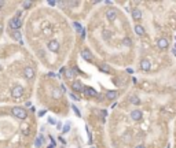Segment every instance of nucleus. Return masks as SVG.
<instances>
[{"label":"nucleus","instance_id":"2f4dec72","mask_svg":"<svg viewBox=\"0 0 176 148\" xmlns=\"http://www.w3.org/2000/svg\"><path fill=\"white\" fill-rule=\"evenodd\" d=\"M4 4H6V1H3V0H0V7H1V6H4Z\"/></svg>","mask_w":176,"mask_h":148},{"label":"nucleus","instance_id":"72a5a7b5","mask_svg":"<svg viewBox=\"0 0 176 148\" xmlns=\"http://www.w3.org/2000/svg\"><path fill=\"white\" fill-rule=\"evenodd\" d=\"M136 148H146V147H145V145H138Z\"/></svg>","mask_w":176,"mask_h":148},{"label":"nucleus","instance_id":"f3484780","mask_svg":"<svg viewBox=\"0 0 176 148\" xmlns=\"http://www.w3.org/2000/svg\"><path fill=\"white\" fill-rule=\"evenodd\" d=\"M130 101L132 103V104H135V106L140 104V99H139L138 96H131V97H130Z\"/></svg>","mask_w":176,"mask_h":148},{"label":"nucleus","instance_id":"1a4fd4ad","mask_svg":"<svg viewBox=\"0 0 176 148\" xmlns=\"http://www.w3.org/2000/svg\"><path fill=\"white\" fill-rule=\"evenodd\" d=\"M150 67H151V63L149 59H142V62H140V69L143 71H149L150 70Z\"/></svg>","mask_w":176,"mask_h":148},{"label":"nucleus","instance_id":"c85d7f7f","mask_svg":"<svg viewBox=\"0 0 176 148\" xmlns=\"http://www.w3.org/2000/svg\"><path fill=\"white\" fill-rule=\"evenodd\" d=\"M59 141L62 143V145H65L66 144V141H65V139H62V137H59Z\"/></svg>","mask_w":176,"mask_h":148},{"label":"nucleus","instance_id":"5701e85b","mask_svg":"<svg viewBox=\"0 0 176 148\" xmlns=\"http://www.w3.org/2000/svg\"><path fill=\"white\" fill-rule=\"evenodd\" d=\"M61 95H62V92L59 91V89H55V91H54V97H55V99H59Z\"/></svg>","mask_w":176,"mask_h":148},{"label":"nucleus","instance_id":"dca6fc26","mask_svg":"<svg viewBox=\"0 0 176 148\" xmlns=\"http://www.w3.org/2000/svg\"><path fill=\"white\" fill-rule=\"evenodd\" d=\"M133 30H135V33H136L138 36H145V29H143V26H140V25H136Z\"/></svg>","mask_w":176,"mask_h":148},{"label":"nucleus","instance_id":"f03ea898","mask_svg":"<svg viewBox=\"0 0 176 148\" xmlns=\"http://www.w3.org/2000/svg\"><path fill=\"white\" fill-rule=\"evenodd\" d=\"M8 26H10V29H11V30H18V29L22 26V21L19 19V16H14V18L10 21Z\"/></svg>","mask_w":176,"mask_h":148},{"label":"nucleus","instance_id":"4be33fe9","mask_svg":"<svg viewBox=\"0 0 176 148\" xmlns=\"http://www.w3.org/2000/svg\"><path fill=\"white\" fill-rule=\"evenodd\" d=\"M73 26L77 29V32H78V33H83V32H84V29L80 26V24H77V22H74V24H73Z\"/></svg>","mask_w":176,"mask_h":148},{"label":"nucleus","instance_id":"4468645a","mask_svg":"<svg viewBox=\"0 0 176 148\" xmlns=\"http://www.w3.org/2000/svg\"><path fill=\"white\" fill-rule=\"evenodd\" d=\"M117 96H118V92H117V91H107L106 92V97L109 100H114Z\"/></svg>","mask_w":176,"mask_h":148},{"label":"nucleus","instance_id":"cd10ccee","mask_svg":"<svg viewBox=\"0 0 176 148\" xmlns=\"http://www.w3.org/2000/svg\"><path fill=\"white\" fill-rule=\"evenodd\" d=\"M69 96L72 97V100H78V99H80V97H77L76 95H74V93H72V92L69 93Z\"/></svg>","mask_w":176,"mask_h":148},{"label":"nucleus","instance_id":"473e14b6","mask_svg":"<svg viewBox=\"0 0 176 148\" xmlns=\"http://www.w3.org/2000/svg\"><path fill=\"white\" fill-rule=\"evenodd\" d=\"M172 52H173V55L176 56V48H173V49H172Z\"/></svg>","mask_w":176,"mask_h":148},{"label":"nucleus","instance_id":"c9c22d12","mask_svg":"<svg viewBox=\"0 0 176 148\" xmlns=\"http://www.w3.org/2000/svg\"><path fill=\"white\" fill-rule=\"evenodd\" d=\"M0 70H1V66H0Z\"/></svg>","mask_w":176,"mask_h":148},{"label":"nucleus","instance_id":"393cba45","mask_svg":"<svg viewBox=\"0 0 176 148\" xmlns=\"http://www.w3.org/2000/svg\"><path fill=\"white\" fill-rule=\"evenodd\" d=\"M72 109H73V111H74V114H76L77 117H81V114H80V111H78V109H77V107H76V106H74V104L72 106Z\"/></svg>","mask_w":176,"mask_h":148},{"label":"nucleus","instance_id":"aec40b11","mask_svg":"<svg viewBox=\"0 0 176 148\" xmlns=\"http://www.w3.org/2000/svg\"><path fill=\"white\" fill-rule=\"evenodd\" d=\"M99 69H100V70H102V71H105V73H107V74L110 73V67H109L107 64H100V66H99Z\"/></svg>","mask_w":176,"mask_h":148},{"label":"nucleus","instance_id":"9d476101","mask_svg":"<svg viewBox=\"0 0 176 148\" xmlns=\"http://www.w3.org/2000/svg\"><path fill=\"white\" fill-rule=\"evenodd\" d=\"M168 45H169V43L167 39H158V41H157V47L160 48V49H167Z\"/></svg>","mask_w":176,"mask_h":148},{"label":"nucleus","instance_id":"0eeeda50","mask_svg":"<svg viewBox=\"0 0 176 148\" xmlns=\"http://www.w3.org/2000/svg\"><path fill=\"white\" fill-rule=\"evenodd\" d=\"M142 117H143V114H142L140 110H133L131 112V119H133V121H140Z\"/></svg>","mask_w":176,"mask_h":148},{"label":"nucleus","instance_id":"7c9ffc66","mask_svg":"<svg viewBox=\"0 0 176 148\" xmlns=\"http://www.w3.org/2000/svg\"><path fill=\"white\" fill-rule=\"evenodd\" d=\"M48 4H50V6H55V4H56V1H48Z\"/></svg>","mask_w":176,"mask_h":148},{"label":"nucleus","instance_id":"423d86ee","mask_svg":"<svg viewBox=\"0 0 176 148\" xmlns=\"http://www.w3.org/2000/svg\"><path fill=\"white\" fill-rule=\"evenodd\" d=\"M47 47H48L50 51H52V52H58V49H59V43H58L56 40H51V41L47 43Z\"/></svg>","mask_w":176,"mask_h":148},{"label":"nucleus","instance_id":"39448f33","mask_svg":"<svg viewBox=\"0 0 176 148\" xmlns=\"http://www.w3.org/2000/svg\"><path fill=\"white\" fill-rule=\"evenodd\" d=\"M23 77L26 78V80H32V78L35 77V70H33V67L26 66V67L23 69Z\"/></svg>","mask_w":176,"mask_h":148},{"label":"nucleus","instance_id":"f257e3e1","mask_svg":"<svg viewBox=\"0 0 176 148\" xmlns=\"http://www.w3.org/2000/svg\"><path fill=\"white\" fill-rule=\"evenodd\" d=\"M11 112H13V115L17 117L18 119H25V118L28 117L25 109H22V107H13V109H11Z\"/></svg>","mask_w":176,"mask_h":148},{"label":"nucleus","instance_id":"20e7f679","mask_svg":"<svg viewBox=\"0 0 176 148\" xmlns=\"http://www.w3.org/2000/svg\"><path fill=\"white\" fill-rule=\"evenodd\" d=\"M117 15H118V12H117L116 8H110V10H107L106 11V18H107V21H110V22L116 21Z\"/></svg>","mask_w":176,"mask_h":148},{"label":"nucleus","instance_id":"7ed1b4c3","mask_svg":"<svg viewBox=\"0 0 176 148\" xmlns=\"http://www.w3.org/2000/svg\"><path fill=\"white\" fill-rule=\"evenodd\" d=\"M22 95H23V86L15 85L13 88V91H11V97H14V99H21Z\"/></svg>","mask_w":176,"mask_h":148},{"label":"nucleus","instance_id":"9b49d317","mask_svg":"<svg viewBox=\"0 0 176 148\" xmlns=\"http://www.w3.org/2000/svg\"><path fill=\"white\" fill-rule=\"evenodd\" d=\"M132 18H133L135 21H140V18H142V11H140L138 7L132 8Z\"/></svg>","mask_w":176,"mask_h":148},{"label":"nucleus","instance_id":"f8f14e48","mask_svg":"<svg viewBox=\"0 0 176 148\" xmlns=\"http://www.w3.org/2000/svg\"><path fill=\"white\" fill-rule=\"evenodd\" d=\"M72 89L76 91V92H83V91H84V88H83V85H81L80 81H74V82L72 84Z\"/></svg>","mask_w":176,"mask_h":148},{"label":"nucleus","instance_id":"412c9836","mask_svg":"<svg viewBox=\"0 0 176 148\" xmlns=\"http://www.w3.org/2000/svg\"><path fill=\"white\" fill-rule=\"evenodd\" d=\"M65 77H66V78L74 77V73H73V70H66V71H65Z\"/></svg>","mask_w":176,"mask_h":148},{"label":"nucleus","instance_id":"c756f323","mask_svg":"<svg viewBox=\"0 0 176 148\" xmlns=\"http://www.w3.org/2000/svg\"><path fill=\"white\" fill-rule=\"evenodd\" d=\"M50 124L55 125V124H56V122H55V119H52V118H50Z\"/></svg>","mask_w":176,"mask_h":148},{"label":"nucleus","instance_id":"f704fd0d","mask_svg":"<svg viewBox=\"0 0 176 148\" xmlns=\"http://www.w3.org/2000/svg\"><path fill=\"white\" fill-rule=\"evenodd\" d=\"M1 29H3V26H1V25H0V32H1Z\"/></svg>","mask_w":176,"mask_h":148},{"label":"nucleus","instance_id":"a211bd4d","mask_svg":"<svg viewBox=\"0 0 176 148\" xmlns=\"http://www.w3.org/2000/svg\"><path fill=\"white\" fill-rule=\"evenodd\" d=\"M41 145H43V136H39L37 139H36V141H35V147L40 148Z\"/></svg>","mask_w":176,"mask_h":148},{"label":"nucleus","instance_id":"6ab92c4d","mask_svg":"<svg viewBox=\"0 0 176 148\" xmlns=\"http://www.w3.org/2000/svg\"><path fill=\"white\" fill-rule=\"evenodd\" d=\"M123 45H125V47H131V45H132V40H131V37H124Z\"/></svg>","mask_w":176,"mask_h":148},{"label":"nucleus","instance_id":"bb28decb","mask_svg":"<svg viewBox=\"0 0 176 148\" xmlns=\"http://www.w3.org/2000/svg\"><path fill=\"white\" fill-rule=\"evenodd\" d=\"M103 37H105L106 40L110 39V32H109V30H105V32H103Z\"/></svg>","mask_w":176,"mask_h":148},{"label":"nucleus","instance_id":"a878e982","mask_svg":"<svg viewBox=\"0 0 176 148\" xmlns=\"http://www.w3.org/2000/svg\"><path fill=\"white\" fill-rule=\"evenodd\" d=\"M69 130H70V124H66L65 126H63V130H62V132H63V133H68Z\"/></svg>","mask_w":176,"mask_h":148},{"label":"nucleus","instance_id":"ddd939ff","mask_svg":"<svg viewBox=\"0 0 176 148\" xmlns=\"http://www.w3.org/2000/svg\"><path fill=\"white\" fill-rule=\"evenodd\" d=\"M11 36L14 37L15 40H18V43L22 45L23 44V41H22V36H21V32L19 30H14V32H11Z\"/></svg>","mask_w":176,"mask_h":148},{"label":"nucleus","instance_id":"b1692460","mask_svg":"<svg viewBox=\"0 0 176 148\" xmlns=\"http://www.w3.org/2000/svg\"><path fill=\"white\" fill-rule=\"evenodd\" d=\"M31 6H32V1H22V7L25 8V10H28Z\"/></svg>","mask_w":176,"mask_h":148},{"label":"nucleus","instance_id":"2eb2a0df","mask_svg":"<svg viewBox=\"0 0 176 148\" xmlns=\"http://www.w3.org/2000/svg\"><path fill=\"white\" fill-rule=\"evenodd\" d=\"M84 93L87 95V96H91V97H94V96H98L96 91H95V89H92V88H84Z\"/></svg>","mask_w":176,"mask_h":148},{"label":"nucleus","instance_id":"6e6552de","mask_svg":"<svg viewBox=\"0 0 176 148\" xmlns=\"http://www.w3.org/2000/svg\"><path fill=\"white\" fill-rule=\"evenodd\" d=\"M81 58H83L84 61H87V62H92V61H94L92 54L88 51V49H83V51H81Z\"/></svg>","mask_w":176,"mask_h":148}]
</instances>
